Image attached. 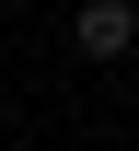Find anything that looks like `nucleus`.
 Instances as JSON below:
<instances>
[{
  "label": "nucleus",
  "mask_w": 139,
  "mask_h": 151,
  "mask_svg": "<svg viewBox=\"0 0 139 151\" xmlns=\"http://www.w3.org/2000/svg\"><path fill=\"white\" fill-rule=\"evenodd\" d=\"M70 35H81V58H128V47H139V12H128V0H81Z\"/></svg>",
  "instance_id": "obj_1"
}]
</instances>
